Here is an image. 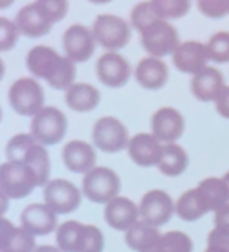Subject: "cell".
Returning a JSON list of instances; mask_svg holds the SVG:
<instances>
[{
	"instance_id": "6da1fadb",
	"label": "cell",
	"mask_w": 229,
	"mask_h": 252,
	"mask_svg": "<svg viewBox=\"0 0 229 252\" xmlns=\"http://www.w3.org/2000/svg\"><path fill=\"white\" fill-rule=\"evenodd\" d=\"M27 68L39 79H45L48 85L58 91H67L75 83L76 67L75 63L61 57L54 48L39 45L30 49L27 54Z\"/></svg>"
},
{
	"instance_id": "4316f807",
	"label": "cell",
	"mask_w": 229,
	"mask_h": 252,
	"mask_svg": "<svg viewBox=\"0 0 229 252\" xmlns=\"http://www.w3.org/2000/svg\"><path fill=\"white\" fill-rule=\"evenodd\" d=\"M188 165H189V159H188V155L182 146H179L176 143L164 146L162 158H161V162L158 165L159 171L164 175L179 177L186 171Z\"/></svg>"
},
{
	"instance_id": "cb8c5ba5",
	"label": "cell",
	"mask_w": 229,
	"mask_h": 252,
	"mask_svg": "<svg viewBox=\"0 0 229 252\" xmlns=\"http://www.w3.org/2000/svg\"><path fill=\"white\" fill-rule=\"evenodd\" d=\"M176 212L185 221H196L201 217H204L207 212H210V209H208L199 189L195 187V189L185 191L179 197V200L176 203Z\"/></svg>"
},
{
	"instance_id": "9a60e30c",
	"label": "cell",
	"mask_w": 229,
	"mask_h": 252,
	"mask_svg": "<svg viewBox=\"0 0 229 252\" xmlns=\"http://www.w3.org/2000/svg\"><path fill=\"white\" fill-rule=\"evenodd\" d=\"M208 61L207 46L196 40L183 42L173 54V63L177 70L188 74H196L205 68Z\"/></svg>"
},
{
	"instance_id": "83f0119b",
	"label": "cell",
	"mask_w": 229,
	"mask_h": 252,
	"mask_svg": "<svg viewBox=\"0 0 229 252\" xmlns=\"http://www.w3.org/2000/svg\"><path fill=\"white\" fill-rule=\"evenodd\" d=\"M210 209L211 211H219L223 208L226 203H229V194L226 184L223 183L222 178H205L196 186Z\"/></svg>"
},
{
	"instance_id": "9c48e42d",
	"label": "cell",
	"mask_w": 229,
	"mask_h": 252,
	"mask_svg": "<svg viewBox=\"0 0 229 252\" xmlns=\"http://www.w3.org/2000/svg\"><path fill=\"white\" fill-rule=\"evenodd\" d=\"M43 199L45 205H48L57 215H64L77 209L82 196L73 183L58 178L51 180L43 187Z\"/></svg>"
},
{
	"instance_id": "2e32d148",
	"label": "cell",
	"mask_w": 229,
	"mask_h": 252,
	"mask_svg": "<svg viewBox=\"0 0 229 252\" xmlns=\"http://www.w3.org/2000/svg\"><path fill=\"white\" fill-rule=\"evenodd\" d=\"M21 227L35 236L52 233L57 227V214L45 203H32L21 212Z\"/></svg>"
},
{
	"instance_id": "484cf974",
	"label": "cell",
	"mask_w": 229,
	"mask_h": 252,
	"mask_svg": "<svg viewBox=\"0 0 229 252\" xmlns=\"http://www.w3.org/2000/svg\"><path fill=\"white\" fill-rule=\"evenodd\" d=\"M23 165H26L35 180L38 187H45L49 183V174H51V162H49V155L45 149V146L36 143L27 153Z\"/></svg>"
},
{
	"instance_id": "836d02e7",
	"label": "cell",
	"mask_w": 229,
	"mask_h": 252,
	"mask_svg": "<svg viewBox=\"0 0 229 252\" xmlns=\"http://www.w3.org/2000/svg\"><path fill=\"white\" fill-rule=\"evenodd\" d=\"M158 20H162V18L156 14L151 0H149V2L137 3L131 11V26L139 33H142L146 27H149L152 23H155Z\"/></svg>"
},
{
	"instance_id": "ba28073f",
	"label": "cell",
	"mask_w": 229,
	"mask_h": 252,
	"mask_svg": "<svg viewBox=\"0 0 229 252\" xmlns=\"http://www.w3.org/2000/svg\"><path fill=\"white\" fill-rule=\"evenodd\" d=\"M38 187L32 171L17 162H6L0 168V191L9 199L27 197Z\"/></svg>"
},
{
	"instance_id": "52a82bcc",
	"label": "cell",
	"mask_w": 229,
	"mask_h": 252,
	"mask_svg": "<svg viewBox=\"0 0 229 252\" xmlns=\"http://www.w3.org/2000/svg\"><path fill=\"white\" fill-rule=\"evenodd\" d=\"M92 141L97 149L106 153H118L128 147V131L125 125L116 117L106 116L95 122L92 129Z\"/></svg>"
},
{
	"instance_id": "e575fe53",
	"label": "cell",
	"mask_w": 229,
	"mask_h": 252,
	"mask_svg": "<svg viewBox=\"0 0 229 252\" xmlns=\"http://www.w3.org/2000/svg\"><path fill=\"white\" fill-rule=\"evenodd\" d=\"M35 3L52 24L64 20L69 12V0H36Z\"/></svg>"
},
{
	"instance_id": "bcb514c9",
	"label": "cell",
	"mask_w": 229,
	"mask_h": 252,
	"mask_svg": "<svg viewBox=\"0 0 229 252\" xmlns=\"http://www.w3.org/2000/svg\"><path fill=\"white\" fill-rule=\"evenodd\" d=\"M89 2L95 3V5H104V3H109L112 0H89Z\"/></svg>"
},
{
	"instance_id": "30bf717a",
	"label": "cell",
	"mask_w": 229,
	"mask_h": 252,
	"mask_svg": "<svg viewBox=\"0 0 229 252\" xmlns=\"http://www.w3.org/2000/svg\"><path fill=\"white\" fill-rule=\"evenodd\" d=\"M176 211L174 202L171 196L164 190H151L148 191L140 202L139 212L142 221L153 225L161 227L167 224Z\"/></svg>"
},
{
	"instance_id": "b9f144b4",
	"label": "cell",
	"mask_w": 229,
	"mask_h": 252,
	"mask_svg": "<svg viewBox=\"0 0 229 252\" xmlns=\"http://www.w3.org/2000/svg\"><path fill=\"white\" fill-rule=\"evenodd\" d=\"M33 252H64L61 248L58 246H51V245H42V246H36V249Z\"/></svg>"
},
{
	"instance_id": "ee69618b",
	"label": "cell",
	"mask_w": 229,
	"mask_h": 252,
	"mask_svg": "<svg viewBox=\"0 0 229 252\" xmlns=\"http://www.w3.org/2000/svg\"><path fill=\"white\" fill-rule=\"evenodd\" d=\"M15 0H0V9H8Z\"/></svg>"
},
{
	"instance_id": "44dd1931",
	"label": "cell",
	"mask_w": 229,
	"mask_h": 252,
	"mask_svg": "<svg viewBox=\"0 0 229 252\" xmlns=\"http://www.w3.org/2000/svg\"><path fill=\"white\" fill-rule=\"evenodd\" d=\"M15 24L24 36L33 39L48 34L52 29V23L40 12L36 3L21 8L17 14Z\"/></svg>"
},
{
	"instance_id": "3957f363",
	"label": "cell",
	"mask_w": 229,
	"mask_h": 252,
	"mask_svg": "<svg viewBox=\"0 0 229 252\" xmlns=\"http://www.w3.org/2000/svg\"><path fill=\"white\" fill-rule=\"evenodd\" d=\"M121 190V180L116 172L106 166H95L85 174L82 180V191L85 197L94 203L107 205L110 200L118 197Z\"/></svg>"
},
{
	"instance_id": "d590c367",
	"label": "cell",
	"mask_w": 229,
	"mask_h": 252,
	"mask_svg": "<svg viewBox=\"0 0 229 252\" xmlns=\"http://www.w3.org/2000/svg\"><path fill=\"white\" fill-rule=\"evenodd\" d=\"M104 237L98 227L85 225L79 243V252H103Z\"/></svg>"
},
{
	"instance_id": "d4e9b609",
	"label": "cell",
	"mask_w": 229,
	"mask_h": 252,
	"mask_svg": "<svg viewBox=\"0 0 229 252\" xmlns=\"http://www.w3.org/2000/svg\"><path fill=\"white\" fill-rule=\"evenodd\" d=\"M161 237L158 227H153L145 221H137L133 227L125 231L127 245L137 252H146L151 249Z\"/></svg>"
},
{
	"instance_id": "ac0fdd59",
	"label": "cell",
	"mask_w": 229,
	"mask_h": 252,
	"mask_svg": "<svg viewBox=\"0 0 229 252\" xmlns=\"http://www.w3.org/2000/svg\"><path fill=\"white\" fill-rule=\"evenodd\" d=\"M63 159L69 171L75 174H88L95 168L97 155L91 144L73 140L64 146Z\"/></svg>"
},
{
	"instance_id": "603a6c76",
	"label": "cell",
	"mask_w": 229,
	"mask_h": 252,
	"mask_svg": "<svg viewBox=\"0 0 229 252\" xmlns=\"http://www.w3.org/2000/svg\"><path fill=\"white\" fill-rule=\"evenodd\" d=\"M66 102L75 111H92L100 102V91L89 83H75L66 91Z\"/></svg>"
},
{
	"instance_id": "1f68e13d",
	"label": "cell",
	"mask_w": 229,
	"mask_h": 252,
	"mask_svg": "<svg viewBox=\"0 0 229 252\" xmlns=\"http://www.w3.org/2000/svg\"><path fill=\"white\" fill-rule=\"evenodd\" d=\"M205 46L208 60L214 61L216 64L229 63V32H217L210 37Z\"/></svg>"
},
{
	"instance_id": "4dcf8cb0",
	"label": "cell",
	"mask_w": 229,
	"mask_h": 252,
	"mask_svg": "<svg viewBox=\"0 0 229 252\" xmlns=\"http://www.w3.org/2000/svg\"><path fill=\"white\" fill-rule=\"evenodd\" d=\"M162 20H179L191 11V0H151Z\"/></svg>"
},
{
	"instance_id": "e0dca14e",
	"label": "cell",
	"mask_w": 229,
	"mask_h": 252,
	"mask_svg": "<svg viewBox=\"0 0 229 252\" xmlns=\"http://www.w3.org/2000/svg\"><path fill=\"white\" fill-rule=\"evenodd\" d=\"M140 217L139 208L133 200L128 197H114L110 200L104 208V220L106 222L119 231H127L130 227H133L137 222V218Z\"/></svg>"
},
{
	"instance_id": "f6af8a7d",
	"label": "cell",
	"mask_w": 229,
	"mask_h": 252,
	"mask_svg": "<svg viewBox=\"0 0 229 252\" xmlns=\"http://www.w3.org/2000/svg\"><path fill=\"white\" fill-rule=\"evenodd\" d=\"M223 183L226 184V189H228V194H229V172H226L225 175H223Z\"/></svg>"
},
{
	"instance_id": "7bdbcfd3",
	"label": "cell",
	"mask_w": 229,
	"mask_h": 252,
	"mask_svg": "<svg viewBox=\"0 0 229 252\" xmlns=\"http://www.w3.org/2000/svg\"><path fill=\"white\" fill-rule=\"evenodd\" d=\"M0 197H2V214H5V211H6V208H8V200H9V197H8L5 193H0Z\"/></svg>"
},
{
	"instance_id": "ffe728a7",
	"label": "cell",
	"mask_w": 229,
	"mask_h": 252,
	"mask_svg": "<svg viewBox=\"0 0 229 252\" xmlns=\"http://www.w3.org/2000/svg\"><path fill=\"white\" fill-rule=\"evenodd\" d=\"M35 249V234H32L24 227H15L6 218L2 220L0 252H33Z\"/></svg>"
},
{
	"instance_id": "f546056e",
	"label": "cell",
	"mask_w": 229,
	"mask_h": 252,
	"mask_svg": "<svg viewBox=\"0 0 229 252\" xmlns=\"http://www.w3.org/2000/svg\"><path fill=\"white\" fill-rule=\"evenodd\" d=\"M83 224L77 221H66L57 228V243L64 252H79V243Z\"/></svg>"
},
{
	"instance_id": "8992f818",
	"label": "cell",
	"mask_w": 229,
	"mask_h": 252,
	"mask_svg": "<svg viewBox=\"0 0 229 252\" xmlns=\"http://www.w3.org/2000/svg\"><path fill=\"white\" fill-rule=\"evenodd\" d=\"M9 104L21 116L35 117L42 108L45 101L43 88L36 79L21 77L9 88Z\"/></svg>"
},
{
	"instance_id": "7402d4cb",
	"label": "cell",
	"mask_w": 229,
	"mask_h": 252,
	"mask_svg": "<svg viewBox=\"0 0 229 252\" xmlns=\"http://www.w3.org/2000/svg\"><path fill=\"white\" fill-rule=\"evenodd\" d=\"M136 79L145 89H161L168 80V67L164 61L155 57L143 58L136 68Z\"/></svg>"
},
{
	"instance_id": "4fadbf2b",
	"label": "cell",
	"mask_w": 229,
	"mask_h": 252,
	"mask_svg": "<svg viewBox=\"0 0 229 252\" xmlns=\"http://www.w3.org/2000/svg\"><path fill=\"white\" fill-rule=\"evenodd\" d=\"M152 134L161 143H176L185 131V119L173 107H162L152 116Z\"/></svg>"
},
{
	"instance_id": "8d00e7d4",
	"label": "cell",
	"mask_w": 229,
	"mask_h": 252,
	"mask_svg": "<svg viewBox=\"0 0 229 252\" xmlns=\"http://www.w3.org/2000/svg\"><path fill=\"white\" fill-rule=\"evenodd\" d=\"M20 29L15 23L9 21L8 18H0V49L6 52L15 46L20 37Z\"/></svg>"
},
{
	"instance_id": "d6986e66",
	"label": "cell",
	"mask_w": 229,
	"mask_h": 252,
	"mask_svg": "<svg viewBox=\"0 0 229 252\" xmlns=\"http://www.w3.org/2000/svg\"><path fill=\"white\" fill-rule=\"evenodd\" d=\"M225 88L223 74L214 67H205L196 73L191 82L192 94L204 102L216 101L220 91Z\"/></svg>"
},
{
	"instance_id": "f35d334b",
	"label": "cell",
	"mask_w": 229,
	"mask_h": 252,
	"mask_svg": "<svg viewBox=\"0 0 229 252\" xmlns=\"http://www.w3.org/2000/svg\"><path fill=\"white\" fill-rule=\"evenodd\" d=\"M208 246L222 249L225 252H229V228L226 227H214L207 237Z\"/></svg>"
},
{
	"instance_id": "ab89813d",
	"label": "cell",
	"mask_w": 229,
	"mask_h": 252,
	"mask_svg": "<svg viewBox=\"0 0 229 252\" xmlns=\"http://www.w3.org/2000/svg\"><path fill=\"white\" fill-rule=\"evenodd\" d=\"M216 108L219 114L229 119V86H225L216 98Z\"/></svg>"
},
{
	"instance_id": "74e56055",
	"label": "cell",
	"mask_w": 229,
	"mask_h": 252,
	"mask_svg": "<svg viewBox=\"0 0 229 252\" xmlns=\"http://www.w3.org/2000/svg\"><path fill=\"white\" fill-rule=\"evenodd\" d=\"M198 9L202 15L220 20L229 14V0H196Z\"/></svg>"
},
{
	"instance_id": "7dc6e473",
	"label": "cell",
	"mask_w": 229,
	"mask_h": 252,
	"mask_svg": "<svg viewBox=\"0 0 229 252\" xmlns=\"http://www.w3.org/2000/svg\"><path fill=\"white\" fill-rule=\"evenodd\" d=\"M205 252H225V251H222V249H217V248H211V246H208V248L205 249Z\"/></svg>"
},
{
	"instance_id": "5b68a950",
	"label": "cell",
	"mask_w": 229,
	"mask_h": 252,
	"mask_svg": "<svg viewBox=\"0 0 229 252\" xmlns=\"http://www.w3.org/2000/svg\"><path fill=\"white\" fill-rule=\"evenodd\" d=\"M140 43L145 51L155 58L174 54L182 45L176 27L165 20H158L146 27L140 33Z\"/></svg>"
},
{
	"instance_id": "5bb4252c",
	"label": "cell",
	"mask_w": 229,
	"mask_h": 252,
	"mask_svg": "<svg viewBox=\"0 0 229 252\" xmlns=\"http://www.w3.org/2000/svg\"><path fill=\"white\" fill-rule=\"evenodd\" d=\"M128 156L130 159L142 166V168H151L155 165H159L164 146L153 134H137L134 135L128 143Z\"/></svg>"
},
{
	"instance_id": "7c38bea8",
	"label": "cell",
	"mask_w": 229,
	"mask_h": 252,
	"mask_svg": "<svg viewBox=\"0 0 229 252\" xmlns=\"http://www.w3.org/2000/svg\"><path fill=\"white\" fill-rule=\"evenodd\" d=\"M97 76L109 88H121L131 77V65L122 55L106 52L97 61Z\"/></svg>"
},
{
	"instance_id": "277c9868",
	"label": "cell",
	"mask_w": 229,
	"mask_h": 252,
	"mask_svg": "<svg viewBox=\"0 0 229 252\" xmlns=\"http://www.w3.org/2000/svg\"><path fill=\"white\" fill-rule=\"evenodd\" d=\"M92 34L100 46L113 52L128 45L131 39V27L121 17L103 14L95 18L92 24Z\"/></svg>"
},
{
	"instance_id": "60d3db41",
	"label": "cell",
	"mask_w": 229,
	"mask_h": 252,
	"mask_svg": "<svg viewBox=\"0 0 229 252\" xmlns=\"http://www.w3.org/2000/svg\"><path fill=\"white\" fill-rule=\"evenodd\" d=\"M214 227H226L229 228V203L216 211L214 214Z\"/></svg>"
},
{
	"instance_id": "f1b7e54d",
	"label": "cell",
	"mask_w": 229,
	"mask_h": 252,
	"mask_svg": "<svg viewBox=\"0 0 229 252\" xmlns=\"http://www.w3.org/2000/svg\"><path fill=\"white\" fill-rule=\"evenodd\" d=\"M192 240L183 231H167L146 252H192Z\"/></svg>"
},
{
	"instance_id": "8fae6325",
	"label": "cell",
	"mask_w": 229,
	"mask_h": 252,
	"mask_svg": "<svg viewBox=\"0 0 229 252\" xmlns=\"http://www.w3.org/2000/svg\"><path fill=\"white\" fill-rule=\"evenodd\" d=\"M63 46L66 57L73 63L88 61L95 51V37L92 30L82 24L70 26L63 36Z\"/></svg>"
},
{
	"instance_id": "7a4b0ae2",
	"label": "cell",
	"mask_w": 229,
	"mask_h": 252,
	"mask_svg": "<svg viewBox=\"0 0 229 252\" xmlns=\"http://www.w3.org/2000/svg\"><path fill=\"white\" fill-rule=\"evenodd\" d=\"M33 138L42 146H55L67 132V117L57 107H43L32 120Z\"/></svg>"
},
{
	"instance_id": "d6a6232c",
	"label": "cell",
	"mask_w": 229,
	"mask_h": 252,
	"mask_svg": "<svg viewBox=\"0 0 229 252\" xmlns=\"http://www.w3.org/2000/svg\"><path fill=\"white\" fill-rule=\"evenodd\" d=\"M38 141L33 138L32 134H18L12 137L6 146V156L9 162H17L23 163L29 150L36 144Z\"/></svg>"
}]
</instances>
